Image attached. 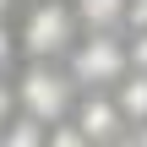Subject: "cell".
<instances>
[{
    "instance_id": "obj_1",
    "label": "cell",
    "mask_w": 147,
    "mask_h": 147,
    "mask_svg": "<svg viewBox=\"0 0 147 147\" xmlns=\"http://www.w3.org/2000/svg\"><path fill=\"white\" fill-rule=\"evenodd\" d=\"M82 38L71 0H27L22 5V27H16V49L22 60H65V49Z\"/></svg>"
},
{
    "instance_id": "obj_2",
    "label": "cell",
    "mask_w": 147,
    "mask_h": 147,
    "mask_svg": "<svg viewBox=\"0 0 147 147\" xmlns=\"http://www.w3.org/2000/svg\"><path fill=\"white\" fill-rule=\"evenodd\" d=\"M11 82H16V109L44 120V125L65 120L71 104H76V82H71V71L60 60H22V71Z\"/></svg>"
},
{
    "instance_id": "obj_3",
    "label": "cell",
    "mask_w": 147,
    "mask_h": 147,
    "mask_svg": "<svg viewBox=\"0 0 147 147\" xmlns=\"http://www.w3.org/2000/svg\"><path fill=\"white\" fill-rule=\"evenodd\" d=\"M60 65L71 71L76 93L115 87V82L131 71V60H125V38H120V33H82V38L65 49V60H60Z\"/></svg>"
},
{
    "instance_id": "obj_4",
    "label": "cell",
    "mask_w": 147,
    "mask_h": 147,
    "mask_svg": "<svg viewBox=\"0 0 147 147\" xmlns=\"http://www.w3.org/2000/svg\"><path fill=\"white\" fill-rule=\"evenodd\" d=\"M87 142H115V136H125V115H120V104H115V93L109 87H93V93H76V104H71V115H65Z\"/></svg>"
},
{
    "instance_id": "obj_5",
    "label": "cell",
    "mask_w": 147,
    "mask_h": 147,
    "mask_svg": "<svg viewBox=\"0 0 147 147\" xmlns=\"http://www.w3.org/2000/svg\"><path fill=\"white\" fill-rule=\"evenodd\" d=\"M82 33H125V0H71Z\"/></svg>"
},
{
    "instance_id": "obj_6",
    "label": "cell",
    "mask_w": 147,
    "mask_h": 147,
    "mask_svg": "<svg viewBox=\"0 0 147 147\" xmlns=\"http://www.w3.org/2000/svg\"><path fill=\"white\" fill-rule=\"evenodd\" d=\"M109 93H115V104H120L125 125H142V120H147V71H125Z\"/></svg>"
},
{
    "instance_id": "obj_7",
    "label": "cell",
    "mask_w": 147,
    "mask_h": 147,
    "mask_svg": "<svg viewBox=\"0 0 147 147\" xmlns=\"http://www.w3.org/2000/svg\"><path fill=\"white\" fill-rule=\"evenodd\" d=\"M44 131H49L44 120H33V115L16 109V115L0 125V147H44Z\"/></svg>"
},
{
    "instance_id": "obj_8",
    "label": "cell",
    "mask_w": 147,
    "mask_h": 147,
    "mask_svg": "<svg viewBox=\"0 0 147 147\" xmlns=\"http://www.w3.org/2000/svg\"><path fill=\"white\" fill-rule=\"evenodd\" d=\"M44 147H93V142H87V136H82L71 120H55V125L44 131Z\"/></svg>"
},
{
    "instance_id": "obj_9",
    "label": "cell",
    "mask_w": 147,
    "mask_h": 147,
    "mask_svg": "<svg viewBox=\"0 0 147 147\" xmlns=\"http://www.w3.org/2000/svg\"><path fill=\"white\" fill-rule=\"evenodd\" d=\"M22 65V49H16V33H11V22H0V76H11Z\"/></svg>"
},
{
    "instance_id": "obj_10",
    "label": "cell",
    "mask_w": 147,
    "mask_h": 147,
    "mask_svg": "<svg viewBox=\"0 0 147 147\" xmlns=\"http://www.w3.org/2000/svg\"><path fill=\"white\" fill-rule=\"evenodd\" d=\"M125 60H131V71H147V27L125 33Z\"/></svg>"
},
{
    "instance_id": "obj_11",
    "label": "cell",
    "mask_w": 147,
    "mask_h": 147,
    "mask_svg": "<svg viewBox=\"0 0 147 147\" xmlns=\"http://www.w3.org/2000/svg\"><path fill=\"white\" fill-rule=\"evenodd\" d=\"M11 115H16V82H11V76H0V125H5Z\"/></svg>"
},
{
    "instance_id": "obj_12",
    "label": "cell",
    "mask_w": 147,
    "mask_h": 147,
    "mask_svg": "<svg viewBox=\"0 0 147 147\" xmlns=\"http://www.w3.org/2000/svg\"><path fill=\"white\" fill-rule=\"evenodd\" d=\"M131 27H147V0H125V33Z\"/></svg>"
},
{
    "instance_id": "obj_13",
    "label": "cell",
    "mask_w": 147,
    "mask_h": 147,
    "mask_svg": "<svg viewBox=\"0 0 147 147\" xmlns=\"http://www.w3.org/2000/svg\"><path fill=\"white\" fill-rule=\"evenodd\" d=\"M131 131H136L131 142H136V147H147V120H142V125H131Z\"/></svg>"
},
{
    "instance_id": "obj_14",
    "label": "cell",
    "mask_w": 147,
    "mask_h": 147,
    "mask_svg": "<svg viewBox=\"0 0 147 147\" xmlns=\"http://www.w3.org/2000/svg\"><path fill=\"white\" fill-rule=\"evenodd\" d=\"M98 147H136V142H125V136H115V142H98Z\"/></svg>"
},
{
    "instance_id": "obj_15",
    "label": "cell",
    "mask_w": 147,
    "mask_h": 147,
    "mask_svg": "<svg viewBox=\"0 0 147 147\" xmlns=\"http://www.w3.org/2000/svg\"><path fill=\"white\" fill-rule=\"evenodd\" d=\"M16 5H27V0H16Z\"/></svg>"
}]
</instances>
